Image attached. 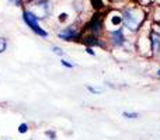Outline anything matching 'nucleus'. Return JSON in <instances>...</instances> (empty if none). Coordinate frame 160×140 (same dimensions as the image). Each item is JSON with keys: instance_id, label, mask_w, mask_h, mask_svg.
Returning <instances> with one entry per match:
<instances>
[{"instance_id": "obj_1", "label": "nucleus", "mask_w": 160, "mask_h": 140, "mask_svg": "<svg viewBox=\"0 0 160 140\" xmlns=\"http://www.w3.org/2000/svg\"><path fill=\"white\" fill-rule=\"evenodd\" d=\"M124 16H125L124 17L125 25H127V28L131 30V31H136V28L139 27V24H141L142 20H143V14H142V11L135 10V8H132V10H127Z\"/></svg>"}, {"instance_id": "obj_2", "label": "nucleus", "mask_w": 160, "mask_h": 140, "mask_svg": "<svg viewBox=\"0 0 160 140\" xmlns=\"http://www.w3.org/2000/svg\"><path fill=\"white\" fill-rule=\"evenodd\" d=\"M24 21L27 22V25L35 34H38V35H41V36H47V32H45V31L38 25V18H37L31 11H25L24 13Z\"/></svg>"}, {"instance_id": "obj_3", "label": "nucleus", "mask_w": 160, "mask_h": 140, "mask_svg": "<svg viewBox=\"0 0 160 140\" xmlns=\"http://www.w3.org/2000/svg\"><path fill=\"white\" fill-rule=\"evenodd\" d=\"M48 3L47 2H42V3H38V4H35L32 8H31V13L34 14V16L37 17V18H44L45 16L48 14Z\"/></svg>"}, {"instance_id": "obj_4", "label": "nucleus", "mask_w": 160, "mask_h": 140, "mask_svg": "<svg viewBox=\"0 0 160 140\" xmlns=\"http://www.w3.org/2000/svg\"><path fill=\"white\" fill-rule=\"evenodd\" d=\"M58 36L62 39H65V41H70V39H73L76 36V30H73V27L65 28L63 31H61V32L58 34Z\"/></svg>"}, {"instance_id": "obj_5", "label": "nucleus", "mask_w": 160, "mask_h": 140, "mask_svg": "<svg viewBox=\"0 0 160 140\" xmlns=\"http://www.w3.org/2000/svg\"><path fill=\"white\" fill-rule=\"evenodd\" d=\"M150 44H152V51L153 52H159L160 51V35L153 32L150 35Z\"/></svg>"}, {"instance_id": "obj_6", "label": "nucleus", "mask_w": 160, "mask_h": 140, "mask_svg": "<svg viewBox=\"0 0 160 140\" xmlns=\"http://www.w3.org/2000/svg\"><path fill=\"white\" fill-rule=\"evenodd\" d=\"M112 39H114V44L115 45H122L124 44V34H122L121 30H115L112 32Z\"/></svg>"}, {"instance_id": "obj_7", "label": "nucleus", "mask_w": 160, "mask_h": 140, "mask_svg": "<svg viewBox=\"0 0 160 140\" xmlns=\"http://www.w3.org/2000/svg\"><path fill=\"white\" fill-rule=\"evenodd\" d=\"M122 20H124V18H122L119 14H112V16L110 17V25L112 28H118L119 25H121Z\"/></svg>"}, {"instance_id": "obj_8", "label": "nucleus", "mask_w": 160, "mask_h": 140, "mask_svg": "<svg viewBox=\"0 0 160 140\" xmlns=\"http://www.w3.org/2000/svg\"><path fill=\"white\" fill-rule=\"evenodd\" d=\"M122 115H124L125 118H128V119H136L139 116V113H136V112H124Z\"/></svg>"}, {"instance_id": "obj_9", "label": "nucleus", "mask_w": 160, "mask_h": 140, "mask_svg": "<svg viewBox=\"0 0 160 140\" xmlns=\"http://www.w3.org/2000/svg\"><path fill=\"white\" fill-rule=\"evenodd\" d=\"M7 48V41L4 38H0V53H3Z\"/></svg>"}, {"instance_id": "obj_10", "label": "nucleus", "mask_w": 160, "mask_h": 140, "mask_svg": "<svg viewBox=\"0 0 160 140\" xmlns=\"http://www.w3.org/2000/svg\"><path fill=\"white\" fill-rule=\"evenodd\" d=\"M51 49L53 51V53H56V55H59V56H63L65 53H63V51L61 49V48H58V46H52Z\"/></svg>"}, {"instance_id": "obj_11", "label": "nucleus", "mask_w": 160, "mask_h": 140, "mask_svg": "<svg viewBox=\"0 0 160 140\" xmlns=\"http://www.w3.org/2000/svg\"><path fill=\"white\" fill-rule=\"evenodd\" d=\"M66 20H68V14H66V13H62V14H59V21H61V22L66 21Z\"/></svg>"}, {"instance_id": "obj_12", "label": "nucleus", "mask_w": 160, "mask_h": 140, "mask_svg": "<svg viewBox=\"0 0 160 140\" xmlns=\"http://www.w3.org/2000/svg\"><path fill=\"white\" fill-rule=\"evenodd\" d=\"M18 130H20V133H25V132H27V125L21 123V125H20V128H18Z\"/></svg>"}, {"instance_id": "obj_13", "label": "nucleus", "mask_w": 160, "mask_h": 140, "mask_svg": "<svg viewBox=\"0 0 160 140\" xmlns=\"http://www.w3.org/2000/svg\"><path fill=\"white\" fill-rule=\"evenodd\" d=\"M62 65H63V66H66V67H73V65L68 63V62H66V60H62Z\"/></svg>"}, {"instance_id": "obj_14", "label": "nucleus", "mask_w": 160, "mask_h": 140, "mask_svg": "<svg viewBox=\"0 0 160 140\" xmlns=\"http://www.w3.org/2000/svg\"><path fill=\"white\" fill-rule=\"evenodd\" d=\"M158 74H159V76H160V69H159V71H158Z\"/></svg>"}, {"instance_id": "obj_15", "label": "nucleus", "mask_w": 160, "mask_h": 140, "mask_svg": "<svg viewBox=\"0 0 160 140\" xmlns=\"http://www.w3.org/2000/svg\"><path fill=\"white\" fill-rule=\"evenodd\" d=\"M8 2H13V0H8Z\"/></svg>"}]
</instances>
